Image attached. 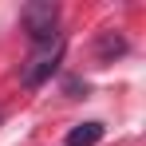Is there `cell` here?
Here are the masks:
<instances>
[{"label": "cell", "instance_id": "7a4b0ae2", "mask_svg": "<svg viewBox=\"0 0 146 146\" xmlns=\"http://www.w3.org/2000/svg\"><path fill=\"white\" fill-rule=\"evenodd\" d=\"M59 55H63V40H51V44H40V51L28 59L24 67V83L28 87H40L51 71H55V63H59Z\"/></svg>", "mask_w": 146, "mask_h": 146}, {"label": "cell", "instance_id": "3957f363", "mask_svg": "<svg viewBox=\"0 0 146 146\" xmlns=\"http://www.w3.org/2000/svg\"><path fill=\"white\" fill-rule=\"evenodd\" d=\"M103 138V122H79L67 130V146H95Z\"/></svg>", "mask_w": 146, "mask_h": 146}, {"label": "cell", "instance_id": "6da1fadb", "mask_svg": "<svg viewBox=\"0 0 146 146\" xmlns=\"http://www.w3.org/2000/svg\"><path fill=\"white\" fill-rule=\"evenodd\" d=\"M20 24L24 32L36 40V44H51V40H59V8L51 4V0H36V4H24V12H20Z\"/></svg>", "mask_w": 146, "mask_h": 146}, {"label": "cell", "instance_id": "277c9868", "mask_svg": "<svg viewBox=\"0 0 146 146\" xmlns=\"http://www.w3.org/2000/svg\"><path fill=\"white\" fill-rule=\"evenodd\" d=\"M122 51H126V44H122V36H115V32H107L99 40V59H111V55H122Z\"/></svg>", "mask_w": 146, "mask_h": 146}]
</instances>
